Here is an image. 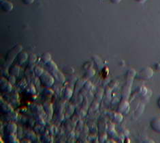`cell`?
Wrapping results in <instances>:
<instances>
[{
    "label": "cell",
    "mask_w": 160,
    "mask_h": 143,
    "mask_svg": "<svg viewBox=\"0 0 160 143\" xmlns=\"http://www.w3.org/2000/svg\"><path fill=\"white\" fill-rule=\"evenodd\" d=\"M151 125L155 131L160 132V118H156L153 119L151 123Z\"/></svg>",
    "instance_id": "cell-1"
}]
</instances>
